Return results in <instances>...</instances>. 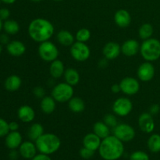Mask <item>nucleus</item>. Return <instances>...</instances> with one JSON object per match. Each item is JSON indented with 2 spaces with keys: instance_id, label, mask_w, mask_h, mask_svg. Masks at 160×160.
I'll use <instances>...</instances> for the list:
<instances>
[{
  "instance_id": "40",
  "label": "nucleus",
  "mask_w": 160,
  "mask_h": 160,
  "mask_svg": "<svg viewBox=\"0 0 160 160\" xmlns=\"http://www.w3.org/2000/svg\"><path fill=\"white\" fill-rule=\"evenodd\" d=\"M160 111V106L158 104H153L149 109V113L152 115H156Z\"/></svg>"
},
{
  "instance_id": "4",
  "label": "nucleus",
  "mask_w": 160,
  "mask_h": 160,
  "mask_svg": "<svg viewBox=\"0 0 160 160\" xmlns=\"http://www.w3.org/2000/svg\"><path fill=\"white\" fill-rule=\"evenodd\" d=\"M139 52L145 61H156L160 58V41L154 38L144 40Z\"/></svg>"
},
{
  "instance_id": "21",
  "label": "nucleus",
  "mask_w": 160,
  "mask_h": 160,
  "mask_svg": "<svg viewBox=\"0 0 160 160\" xmlns=\"http://www.w3.org/2000/svg\"><path fill=\"white\" fill-rule=\"evenodd\" d=\"M64 72H65V67H64V64L62 61L57 59L51 62L49 67V73L53 78L55 79L60 78L62 75H64Z\"/></svg>"
},
{
  "instance_id": "18",
  "label": "nucleus",
  "mask_w": 160,
  "mask_h": 160,
  "mask_svg": "<svg viewBox=\"0 0 160 160\" xmlns=\"http://www.w3.org/2000/svg\"><path fill=\"white\" fill-rule=\"evenodd\" d=\"M114 21L120 28H127L131 23V14L126 9H119L114 15Z\"/></svg>"
},
{
  "instance_id": "5",
  "label": "nucleus",
  "mask_w": 160,
  "mask_h": 160,
  "mask_svg": "<svg viewBox=\"0 0 160 160\" xmlns=\"http://www.w3.org/2000/svg\"><path fill=\"white\" fill-rule=\"evenodd\" d=\"M73 86L67 82L59 83L53 88L52 91V97L58 102H67L73 97Z\"/></svg>"
},
{
  "instance_id": "20",
  "label": "nucleus",
  "mask_w": 160,
  "mask_h": 160,
  "mask_svg": "<svg viewBox=\"0 0 160 160\" xmlns=\"http://www.w3.org/2000/svg\"><path fill=\"white\" fill-rule=\"evenodd\" d=\"M102 140L98 136H97L95 133H89L84 136L83 139V145L85 148H89L92 151L95 152L98 150Z\"/></svg>"
},
{
  "instance_id": "26",
  "label": "nucleus",
  "mask_w": 160,
  "mask_h": 160,
  "mask_svg": "<svg viewBox=\"0 0 160 160\" xmlns=\"http://www.w3.org/2000/svg\"><path fill=\"white\" fill-rule=\"evenodd\" d=\"M93 132L101 139L106 138V137L110 135V130L109 127L107 126L103 121H98L94 124Z\"/></svg>"
},
{
  "instance_id": "44",
  "label": "nucleus",
  "mask_w": 160,
  "mask_h": 160,
  "mask_svg": "<svg viewBox=\"0 0 160 160\" xmlns=\"http://www.w3.org/2000/svg\"><path fill=\"white\" fill-rule=\"evenodd\" d=\"M111 90H112V92H113V93H118V92H121V90H120V84H113V85L111 87Z\"/></svg>"
},
{
  "instance_id": "8",
  "label": "nucleus",
  "mask_w": 160,
  "mask_h": 160,
  "mask_svg": "<svg viewBox=\"0 0 160 160\" xmlns=\"http://www.w3.org/2000/svg\"><path fill=\"white\" fill-rule=\"evenodd\" d=\"M135 130L128 123L117 124L113 129V135L123 142L132 141L135 137Z\"/></svg>"
},
{
  "instance_id": "32",
  "label": "nucleus",
  "mask_w": 160,
  "mask_h": 160,
  "mask_svg": "<svg viewBox=\"0 0 160 160\" xmlns=\"http://www.w3.org/2000/svg\"><path fill=\"white\" fill-rule=\"evenodd\" d=\"M90 38L91 32L87 28H81L80 30H78V32L76 33V36H75L77 42H84V43L87 42L90 39Z\"/></svg>"
},
{
  "instance_id": "25",
  "label": "nucleus",
  "mask_w": 160,
  "mask_h": 160,
  "mask_svg": "<svg viewBox=\"0 0 160 160\" xmlns=\"http://www.w3.org/2000/svg\"><path fill=\"white\" fill-rule=\"evenodd\" d=\"M64 79L65 82L70 84L71 86H75L79 83L80 74L77 70L73 68H68L64 72Z\"/></svg>"
},
{
  "instance_id": "13",
  "label": "nucleus",
  "mask_w": 160,
  "mask_h": 160,
  "mask_svg": "<svg viewBox=\"0 0 160 160\" xmlns=\"http://www.w3.org/2000/svg\"><path fill=\"white\" fill-rule=\"evenodd\" d=\"M121 52V46L115 42H109L103 47L102 53L105 58L108 60L115 59Z\"/></svg>"
},
{
  "instance_id": "43",
  "label": "nucleus",
  "mask_w": 160,
  "mask_h": 160,
  "mask_svg": "<svg viewBox=\"0 0 160 160\" xmlns=\"http://www.w3.org/2000/svg\"><path fill=\"white\" fill-rule=\"evenodd\" d=\"M9 131H18L19 129V124L18 123L15 121H12L9 123Z\"/></svg>"
},
{
  "instance_id": "1",
  "label": "nucleus",
  "mask_w": 160,
  "mask_h": 160,
  "mask_svg": "<svg viewBox=\"0 0 160 160\" xmlns=\"http://www.w3.org/2000/svg\"><path fill=\"white\" fill-rule=\"evenodd\" d=\"M28 34L33 41L38 43L49 41L54 34L55 28L49 20L44 18L33 20L28 26Z\"/></svg>"
},
{
  "instance_id": "10",
  "label": "nucleus",
  "mask_w": 160,
  "mask_h": 160,
  "mask_svg": "<svg viewBox=\"0 0 160 160\" xmlns=\"http://www.w3.org/2000/svg\"><path fill=\"white\" fill-rule=\"evenodd\" d=\"M121 92L127 95H136L140 89V84L136 78L127 77L121 80L120 84Z\"/></svg>"
},
{
  "instance_id": "19",
  "label": "nucleus",
  "mask_w": 160,
  "mask_h": 160,
  "mask_svg": "<svg viewBox=\"0 0 160 160\" xmlns=\"http://www.w3.org/2000/svg\"><path fill=\"white\" fill-rule=\"evenodd\" d=\"M17 116L20 120H21L23 123H31L34 120L35 112L34 109L30 106L23 105L18 109Z\"/></svg>"
},
{
  "instance_id": "2",
  "label": "nucleus",
  "mask_w": 160,
  "mask_h": 160,
  "mask_svg": "<svg viewBox=\"0 0 160 160\" xmlns=\"http://www.w3.org/2000/svg\"><path fill=\"white\" fill-rule=\"evenodd\" d=\"M98 151L104 160H117L123 155L124 145L116 136L109 135L102 139Z\"/></svg>"
},
{
  "instance_id": "30",
  "label": "nucleus",
  "mask_w": 160,
  "mask_h": 160,
  "mask_svg": "<svg viewBox=\"0 0 160 160\" xmlns=\"http://www.w3.org/2000/svg\"><path fill=\"white\" fill-rule=\"evenodd\" d=\"M148 148L152 152L158 153L160 152V134H154L151 135L147 142Z\"/></svg>"
},
{
  "instance_id": "22",
  "label": "nucleus",
  "mask_w": 160,
  "mask_h": 160,
  "mask_svg": "<svg viewBox=\"0 0 160 160\" xmlns=\"http://www.w3.org/2000/svg\"><path fill=\"white\" fill-rule=\"evenodd\" d=\"M56 100L52 96H45L42 98L40 107L42 112L45 114H51L56 108Z\"/></svg>"
},
{
  "instance_id": "49",
  "label": "nucleus",
  "mask_w": 160,
  "mask_h": 160,
  "mask_svg": "<svg viewBox=\"0 0 160 160\" xmlns=\"http://www.w3.org/2000/svg\"><path fill=\"white\" fill-rule=\"evenodd\" d=\"M31 1L34 2H41L42 0H31Z\"/></svg>"
},
{
  "instance_id": "27",
  "label": "nucleus",
  "mask_w": 160,
  "mask_h": 160,
  "mask_svg": "<svg viewBox=\"0 0 160 160\" xmlns=\"http://www.w3.org/2000/svg\"><path fill=\"white\" fill-rule=\"evenodd\" d=\"M69 109L75 113H80L82 112L85 109V104L84 102L79 97H73L70 98L68 102Z\"/></svg>"
},
{
  "instance_id": "6",
  "label": "nucleus",
  "mask_w": 160,
  "mask_h": 160,
  "mask_svg": "<svg viewBox=\"0 0 160 160\" xmlns=\"http://www.w3.org/2000/svg\"><path fill=\"white\" fill-rule=\"evenodd\" d=\"M38 55L41 59L47 62H52L57 59L59 56V50L53 42L46 41L40 43L38 46Z\"/></svg>"
},
{
  "instance_id": "46",
  "label": "nucleus",
  "mask_w": 160,
  "mask_h": 160,
  "mask_svg": "<svg viewBox=\"0 0 160 160\" xmlns=\"http://www.w3.org/2000/svg\"><path fill=\"white\" fill-rule=\"evenodd\" d=\"M2 2L5 3V4H8V5H11L13 4L17 0H1Z\"/></svg>"
},
{
  "instance_id": "37",
  "label": "nucleus",
  "mask_w": 160,
  "mask_h": 160,
  "mask_svg": "<svg viewBox=\"0 0 160 160\" xmlns=\"http://www.w3.org/2000/svg\"><path fill=\"white\" fill-rule=\"evenodd\" d=\"M9 17H10V11L7 8H1L0 9V19L2 20H9Z\"/></svg>"
},
{
  "instance_id": "12",
  "label": "nucleus",
  "mask_w": 160,
  "mask_h": 160,
  "mask_svg": "<svg viewBox=\"0 0 160 160\" xmlns=\"http://www.w3.org/2000/svg\"><path fill=\"white\" fill-rule=\"evenodd\" d=\"M138 125L142 131L146 134H150L152 132L156 127L152 115L149 112H144L139 117Z\"/></svg>"
},
{
  "instance_id": "9",
  "label": "nucleus",
  "mask_w": 160,
  "mask_h": 160,
  "mask_svg": "<svg viewBox=\"0 0 160 160\" xmlns=\"http://www.w3.org/2000/svg\"><path fill=\"white\" fill-rule=\"evenodd\" d=\"M133 109V103L131 99L124 97L117 98L112 104V111L118 117H126L129 115Z\"/></svg>"
},
{
  "instance_id": "11",
  "label": "nucleus",
  "mask_w": 160,
  "mask_h": 160,
  "mask_svg": "<svg viewBox=\"0 0 160 160\" xmlns=\"http://www.w3.org/2000/svg\"><path fill=\"white\" fill-rule=\"evenodd\" d=\"M155 73L156 70L154 66L151 62L148 61L141 64L137 71L138 78L143 82H148L152 81L154 78Z\"/></svg>"
},
{
  "instance_id": "48",
  "label": "nucleus",
  "mask_w": 160,
  "mask_h": 160,
  "mask_svg": "<svg viewBox=\"0 0 160 160\" xmlns=\"http://www.w3.org/2000/svg\"><path fill=\"white\" fill-rule=\"evenodd\" d=\"M2 45L0 43V54L2 53Z\"/></svg>"
},
{
  "instance_id": "29",
  "label": "nucleus",
  "mask_w": 160,
  "mask_h": 160,
  "mask_svg": "<svg viewBox=\"0 0 160 160\" xmlns=\"http://www.w3.org/2000/svg\"><path fill=\"white\" fill-rule=\"evenodd\" d=\"M3 29L9 35H14L20 31V25L16 20L9 19L3 23Z\"/></svg>"
},
{
  "instance_id": "34",
  "label": "nucleus",
  "mask_w": 160,
  "mask_h": 160,
  "mask_svg": "<svg viewBox=\"0 0 160 160\" xmlns=\"http://www.w3.org/2000/svg\"><path fill=\"white\" fill-rule=\"evenodd\" d=\"M130 160H149V156L143 151H135L131 155Z\"/></svg>"
},
{
  "instance_id": "17",
  "label": "nucleus",
  "mask_w": 160,
  "mask_h": 160,
  "mask_svg": "<svg viewBox=\"0 0 160 160\" xmlns=\"http://www.w3.org/2000/svg\"><path fill=\"white\" fill-rule=\"evenodd\" d=\"M6 50L8 53L14 57H20L26 52V46L22 42L18 40L11 41L6 45Z\"/></svg>"
},
{
  "instance_id": "45",
  "label": "nucleus",
  "mask_w": 160,
  "mask_h": 160,
  "mask_svg": "<svg viewBox=\"0 0 160 160\" xmlns=\"http://www.w3.org/2000/svg\"><path fill=\"white\" fill-rule=\"evenodd\" d=\"M106 61H107V59H106V58H105V59H102V60L100 61V62H99L100 67H106V65H107V62H106Z\"/></svg>"
},
{
  "instance_id": "51",
  "label": "nucleus",
  "mask_w": 160,
  "mask_h": 160,
  "mask_svg": "<svg viewBox=\"0 0 160 160\" xmlns=\"http://www.w3.org/2000/svg\"><path fill=\"white\" fill-rule=\"evenodd\" d=\"M1 3H2V1H1V0H0V6H1Z\"/></svg>"
},
{
  "instance_id": "7",
  "label": "nucleus",
  "mask_w": 160,
  "mask_h": 160,
  "mask_svg": "<svg viewBox=\"0 0 160 160\" xmlns=\"http://www.w3.org/2000/svg\"><path fill=\"white\" fill-rule=\"evenodd\" d=\"M70 52L73 59L78 62H84L89 59L91 50L89 47L84 42H76L71 45Z\"/></svg>"
},
{
  "instance_id": "47",
  "label": "nucleus",
  "mask_w": 160,
  "mask_h": 160,
  "mask_svg": "<svg viewBox=\"0 0 160 160\" xmlns=\"http://www.w3.org/2000/svg\"><path fill=\"white\" fill-rule=\"evenodd\" d=\"M3 28V23H2V20L0 19V32H1L2 29Z\"/></svg>"
},
{
  "instance_id": "50",
  "label": "nucleus",
  "mask_w": 160,
  "mask_h": 160,
  "mask_svg": "<svg viewBox=\"0 0 160 160\" xmlns=\"http://www.w3.org/2000/svg\"><path fill=\"white\" fill-rule=\"evenodd\" d=\"M53 1H56V2H60V1H62V0H53Z\"/></svg>"
},
{
  "instance_id": "35",
  "label": "nucleus",
  "mask_w": 160,
  "mask_h": 160,
  "mask_svg": "<svg viewBox=\"0 0 160 160\" xmlns=\"http://www.w3.org/2000/svg\"><path fill=\"white\" fill-rule=\"evenodd\" d=\"M9 123L0 117V138L6 137L9 133Z\"/></svg>"
},
{
  "instance_id": "39",
  "label": "nucleus",
  "mask_w": 160,
  "mask_h": 160,
  "mask_svg": "<svg viewBox=\"0 0 160 160\" xmlns=\"http://www.w3.org/2000/svg\"><path fill=\"white\" fill-rule=\"evenodd\" d=\"M31 160H52L48 155L43 154V153H39L37 154Z\"/></svg>"
},
{
  "instance_id": "3",
  "label": "nucleus",
  "mask_w": 160,
  "mask_h": 160,
  "mask_svg": "<svg viewBox=\"0 0 160 160\" xmlns=\"http://www.w3.org/2000/svg\"><path fill=\"white\" fill-rule=\"evenodd\" d=\"M38 151L45 155H52L56 152L61 146V141L57 135L52 133H44L35 141Z\"/></svg>"
},
{
  "instance_id": "31",
  "label": "nucleus",
  "mask_w": 160,
  "mask_h": 160,
  "mask_svg": "<svg viewBox=\"0 0 160 160\" xmlns=\"http://www.w3.org/2000/svg\"><path fill=\"white\" fill-rule=\"evenodd\" d=\"M154 30H153V27L152 26L150 23H143L142 26L140 27L138 30V34L139 37L142 39V40H146V39L150 38L152 36Z\"/></svg>"
},
{
  "instance_id": "14",
  "label": "nucleus",
  "mask_w": 160,
  "mask_h": 160,
  "mask_svg": "<svg viewBox=\"0 0 160 160\" xmlns=\"http://www.w3.org/2000/svg\"><path fill=\"white\" fill-rule=\"evenodd\" d=\"M37 147L32 141H27L22 142L19 147V153L23 158L26 159H32L37 155Z\"/></svg>"
},
{
  "instance_id": "24",
  "label": "nucleus",
  "mask_w": 160,
  "mask_h": 160,
  "mask_svg": "<svg viewBox=\"0 0 160 160\" xmlns=\"http://www.w3.org/2000/svg\"><path fill=\"white\" fill-rule=\"evenodd\" d=\"M22 84L21 78L17 75H11L5 81V88L9 92H16Z\"/></svg>"
},
{
  "instance_id": "15",
  "label": "nucleus",
  "mask_w": 160,
  "mask_h": 160,
  "mask_svg": "<svg viewBox=\"0 0 160 160\" xmlns=\"http://www.w3.org/2000/svg\"><path fill=\"white\" fill-rule=\"evenodd\" d=\"M23 142V138L21 134L17 131H9V134L6 136L5 144L9 149H17Z\"/></svg>"
},
{
  "instance_id": "28",
  "label": "nucleus",
  "mask_w": 160,
  "mask_h": 160,
  "mask_svg": "<svg viewBox=\"0 0 160 160\" xmlns=\"http://www.w3.org/2000/svg\"><path fill=\"white\" fill-rule=\"evenodd\" d=\"M44 134V128L41 123H33L28 130V138L32 142H35Z\"/></svg>"
},
{
  "instance_id": "23",
  "label": "nucleus",
  "mask_w": 160,
  "mask_h": 160,
  "mask_svg": "<svg viewBox=\"0 0 160 160\" xmlns=\"http://www.w3.org/2000/svg\"><path fill=\"white\" fill-rule=\"evenodd\" d=\"M57 41L64 46H71L74 43V36L67 30H61L57 33Z\"/></svg>"
},
{
  "instance_id": "42",
  "label": "nucleus",
  "mask_w": 160,
  "mask_h": 160,
  "mask_svg": "<svg viewBox=\"0 0 160 160\" xmlns=\"http://www.w3.org/2000/svg\"><path fill=\"white\" fill-rule=\"evenodd\" d=\"M19 154L20 153L17 151L16 149H12L10 150L9 153V158L10 160H17L19 157Z\"/></svg>"
},
{
  "instance_id": "38",
  "label": "nucleus",
  "mask_w": 160,
  "mask_h": 160,
  "mask_svg": "<svg viewBox=\"0 0 160 160\" xmlns=\"http://www.w3.org/2000/svg\"><path fill=\"white\" fill-rule=\"evenodd\" d=\"M33 93H34V95H35V97H37V98H42L45 97V89H44L43 88L38 86V87H35L34 88Z\"/></svg>"
},
{
  "instance_id": "16",
  "label": "nucleus",
  "mask_w": 160,
  "mask_h": 160,
  "mask_svg": "<svg viewBox=\"0 0 160 160\" xmlns=\"http://www.w3.org/2000/svg\"><path fill=\"white\" fill-rule=\"evenodd\" d=\"M139 51H140V45L135 39L127 40L121 45V52L128 57L134 56Z\"/></svg>"
},
{
  "instance_id": "41",
  "label": "nucleus",
  "mask_w": 160,
  "mask_h": 160,
  "mask_svg": "<svg viewBox=\"0 0 160 160\" xmlns=\"http://www.w3.org/2000/svg\"><path fill=\"white\" fill-rule=\"evenodd\" d=\"M9 42V34H0V43L2 45H7Z\"/></svg>"
},
{
  "instance_id": "36",
  "label": "nucleus",
  "mask_w": 160,
  "mask_h": 160,
  "mask_svg": "<svg viewBox=\"0 0 160 160\" xmlns=\"http://www.w3.org/2000/svg\"><path fill=\"white\" fill-rule=\"evenodd\" d=\"M80 153V156L84 159H89L94 156L95 154V152L92 151V150L89 149V148H85V147H83L79 152Z\"/></svg>"
},
{
  "instance_id": "33",
  "label": "nucleus",
  "mask_w": 160,
  "mask_h": 160,
  "mask_svg": "<svg viewBox=\"0 0 160 160\" xmlns=\"http://www.w3.org/2000/svg\"><path fill=\"white\" fill-rule=\"evenodd\" d=\"M103 122H104L107 126H109V128H114L117 124H118V121H117V117H116V116L112 115V114H107V115L105 116Z\"/></svg>"
}]
</instances>
